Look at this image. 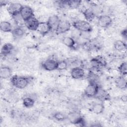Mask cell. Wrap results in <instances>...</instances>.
I'll return each mask as SVG.
<instances>
[{
	"label": "cell",
	"instance_id": "ffe728a7",
	"mask_svg": "<svg viewBox=\"0 0 127 127\" xmlns=\"http://www.w3.org/2000/svg\"><path fill=\"white\" fill-rule=\"evenodd\" d=\"M11 33L14 38L16 39L20 38L24 36L25 34V30L21 26H17L12 29Z\"/></svg>",
	"mask_w": 127,
	"mask_h": 127
},
{
	"label": "cell",
	"instance_id": "cb8c5ba5",
	"mask_svg": "<svg viewBox=\"0 0 127 127\" xmlns=\"http://www.w3.org/2000/svg\"><path fill=\"white\" fill-rule=\"evenodd\" d=\"M95 97L100 100H108V99L109 98V95L106 91H105L104 90L102 89L100 87L98 91V93H97Z\"/></svg>",
	"mask_w": 127,
	"mask_h": 127
},
{
	"label": "cell",
	"instance_id": "f1b7e54d",
	"mask_svg": "<svg viewBox=\"0 0 127 127\" xmlns=\"http://www.w3.org/2000/svg\"><path fill=\"white\" fill-rule=\"evenodd\" d=\"M82 48L84 50L86 51L89 52L91 51L94 48L92 40L87 41L83 43L82 44Z\"/></svg>",
	"mask_w": 127,
	"mask_h": 127
},
{
	"label": "cell",
	"instance_id": "ba28073f",
	"mask_svg": "<svg viewBox=\"0 0 127 127\" xmlns=\"http://www.w3.org/2000/svg\"><path fill=\"white\" fill-rule=\"evenodd\" d=\"M58 62L56 60L52 59H47L42 63V67L45 70L49 71L57 70Z\"/></svg>",
	"mask_w": 127,
	"mask_h": 127
},
{
	"label": "cell",
	"instance_id": "9c48e42d",
	"mask_svg": "<svg viewBox=\"0 0 127 127\" xmlns=\"http://www.w3.org/2000/svg\"><path fill=\"white\" fill-rule=\"evenodd\" d=\"M85 73L83 68L80 66L72 67L70 70V75L71 77L75 79L82 78L85 76Z\"/></svg>",
	"mask_w": 127,
	"mask_h": 127
},
{
	"label": "cell",
	"instance_id": "9a60e30c",
	"mask_svg": "<svg viewBox=\"0 0 127 127\" xmlns=\"http://www.w3.org/2000/svg\"><path fill=\"white\" fill-rule=\"evenodd\" d=\"M14 47L12 44L10 43L4 44L1 49V56L6 57L9 55L13 51Z\"/></svg>",
	"mask_w": 127,
	"mask_h": 127
},
{
	"label": "cell",
	"instance_id": "ac0fdd59",
	"mask_svg": "<svg viewBox=\"0 0 127 127\" xmlns=\"http://www.w3.org/2000/svg\"><path fill=\"white\" fill-rule=\"evenodd\" d=\"M63 43L66 47L71 48L75 49L76 42L75 40L71 37H64L62 39Z\"/></svg>",
	"mask_w": 127,
	"mask_h": 127
},
{
	"label": "cell",
	"instance_id": "30bf717a",
	"mask_svg": "<svg viewBox=\"0 0 127 127\" xmlns=\"http://www.w3.org/2000/svg\"><path fill=\"white\" fill-rule=\"evenodd\" d=\"M40 22L35 16H33L28 20L25 21L24 24L28 29L31 31H36Z\"/></svg>",
	"mask_w": 127,
	"mask_h": 127
},
{
	"label": "cell",
	"instance_id": "4dcf8cb0",
	"mask_svg": "<svg viewBox=\"0 0 127 127\" xmlns=\"http://www.w3.org/2000/svg\"><path fill=\"white\" fill-rule=\"evenodd\" d=\"M0 6L2 7L3 6H5V5L8 4V1H6V0H0Z\"/></svg>",
	"mask_w": 127,
	"mask_h": 127
},
{
	"label": "cell",
	"instance_id": "5b68a950",
	"mask_svg": "<svg viewBox=\"0 0 127 127\" xmlns=\"http://www.w3.org/2000/svg\"><path fill=\"white\" fill-rule=\"evenodd\" d=\"M22 6L23 5L20 3L12 2L8 4L7 10L11 16L15 17L18 15H20V12Z\"/></svg>",
	"mask_w": 127,
	"mask_h": 127
},
{
	"label": "cell",
	"instance_id": "603a6c76",
	"mask_svg": "<svg viewBox=\"0 0 127 127\" xmlns=\"http://www.w3.org/2000/svg\"><path fill=\"white\" fill-rule=\"evenodd\" d=\"M87 79L88 80L89 83H94L97 84H98V81L99 79L98 75L91 70H90L88 72Z\"/></svg>",
	"mask_w": 127,
	"mask_h": 127
},
{
	"label": "cell",
	"instance_id": "4fadbf2b",
	"mask_svg": "<svg viewBox=\"0 0 127 127\" xmlns=\"http://www.w3.org/2000/svg\"><path fill=\"white\" fill-rule=\"evenodd\" d=\"M12 69L7 66H1L0 68V78L6 79L12 77Z\"/></svg>",
	"mask_w": 127,
	"mask_h": 127
},
{
	"label": "cell",
	"instance_id": "8992f818",
	"mask_svg": "<svg viewBox=\"0 0 127 127\" xmlns=\"http://www.w3.org/2000/svg\"><path fill=\"white\" fill-rule=\"evenodd\" d=\"M20 16L24 22L34 16L33 9L28 5H23L20 12Z\"/></svg>",
	"mask_w": 127,
	"mask_h": 127
},
{
	"label": "cell",
	"instance_id": "484cf974",
	"mask_svg": "<svg viewBox=\"0 0 127 127\" xmlns=\"http://www.w3.org/2000/svg\"><path fill=\"white\" fill-rule=\"evenodd\" d=\"M53 117L55 120L59 122L64 121L67 119V117L65 114L61 112H55L53 115Z\"/></svg>",
	"mask_w": 127,
	"mask_h": 127
},
{
	"label": "cell",
	"instance_id": "277c9868",
	"mask_svg": "<svg viewBox=\"0 0 127 127\" xmlns=\"http://www.w3.org/2000/svg\"><path fill=\"white\" fill-rule=\"evenodd\" d=\"M99 88L98 84L89 83L84 90V94L87 97H95L98 93Z\"/></svg>",
	"mask_w": 127,
	"mask_h": 127
},
{
	"label": "cell",
	"instance_id": "1f68e13d",
	"mask_svg": "<svg viewBox=\"0 0 127 127\" xmlns=\"http://www.w3.org/2000/svg\"><path fill=\"white\" fill-rule=\"evenodd\" d=\"M122 100L123 102H126V101H127V96H126V95H124V96L122 97Z\"/></svg>",
	"mask_w": 127,
	"mask_h": 127
},
{
	"label": "cell",
	"instance_id": "e0dca14e",
	"mask_svg": "<svg viewBox=\"0 0 127 127\" xmlns=\"http://www.w3.org/2000/svg\"><path fill=\"white\" fill-rule=\"evenodd\" d=\"M114 48L117 52H124L127 50V44L122 40H117L114 44Z\"/></svg>",
	"mask_w": 127,
	"mask_h": 127
},
{
	"label": "cell",
	"instance_id": "f546056e",
	"mask_svg": "<svg viewBox=\"0 0 127 127\" xmlns=\"http://www.w3.org/2000/svg\"><path fill=\"white\" fill-rule=\"evenodd\" d=\"M121 36H122V37L124 39H125V40H126L127 38V28H125V29H123V30H122L121 32Z\"/></svg>",
	"mask_w": 127,
	"mask_h": 127
},
{
	"label": "cell",
	"instance_id": "d4e9b609",
	"mask_svg": "<svg viewBox=\"0 0 127 127\" xmlns=\"http://www.w3.org/2000/svg\"><path fill=\"white\" fill-rule=\"evenodd\" d=\"M35 100L31 97H26L23 99V105L26 108H31L35 104Z\"/></svg>",
	"mask_w": 127,
	"mask_h": 127
},
{
	"label": "cell",
	"instance_id": "5bb4252c",
	"mask_svg": "<svg viewBox=\"0 0 127 127\" xmlns=\"http://www.w3.org/2000/svg\"><path fill=\"white\" fill-rule=\"evenodd\" d=\"M84 17L86 21L89 22H92L95 18L96 14L94 10L91 8H88L85 9L82 11Z\"/></svg>",
	"mask_w": 127,
	"mask_h": 127
},
{
	"label": "cell",
	"instance_id": "52a82bcc",
	"mask_svg": "<svg viewBox=\"0 0 127 127\" xmlns=\"http://www.w3.org/2000/svg\"><path fill=\"white\" fill-rule=\"evenodd\" d=\"M113 22L111 17L108 15H101L98 18V24L102 28L109 27Z\"/></svg>",
	"mask_w": 127,
	"mask_h": 127
},
{
	"label": "cell",
	"instance_id": "8fae6325",
	"mask_svg": "<svg viewBox=\"0 0 127 127\" xmlns=\"http://www.w3.org/2000/svg\"><path fill=\"white\" fill-rule=\"evenodd\" d=\"M61 19L59 16L57 15H53L50 16L47 21L48 25H49L51 31L54 30L55 31L57 26L58 25Z\"/></svg>",
	"mask_w": 127,
	"mask_h": 127
},
{
	"label": "cell",
	"instance_id": "44dd1931",
	"mask_svg": "<svg viewBox=\"0 0 127 127\" xmlns=\"http://www.w3.org/2000/svg\"><path fill=\"white\" fill-rule=\"evenodd\" d=\"M0 29L4 33L11 32L12 30V25L11 23L7 21H2L0 24Z\"/></svg>",
	"mask_w": 127,
	"mask_h": 127
},
{
	"label": "cell",
	"instance_id": "7a4b0ae2",
	"mask_svg": "<svg viewBox=\"0 0 127 127\" xmlns=\"http://www.w3.org/2000/svg\"><path fill=\"white\" fill-rule=\"evenodd\" d=\"M71 25L75 29L82 32L89 33L93 30L91 24L86 20H77L74 21Z\"/></svg>",
	"mask_w": 127,
	"mask_h": 127
},
{
	"label": "cell",
	"instance_id": "6da1fadb",
	"mask_svg": "<svg viewBox=\"0 0 127 127\" xmlns=\"http://www.w3.org/2000/svg\"><path fill=\"white\" fill-rule=\"evenodd\" d=\"M31 79L29 77L14 75L10 78V82L12 85L19 89L26 88L29 84Z\"/></svg>",
	"mask_w": 127,
	"mask_h": 127
},
{
	"label": "cell",
	"instance_id": "7c38bea8",
	"mask_svg": "<svg viewBox=\"0 0 127 127\" xmlns=\"http://www.w3.org/2000/svg\"><path fill=\"white\" fill-rule=\"evenodd\" d=\"M36 31H38L42 36H44L51 31V29L47 21L40 22Z\"/></svg>",
	"mask_w": 127,
	"mask_h": 127
},
{
	"label": "cell",
	"instance_id": "d6986e66",
	"mask_svg": "<svg viewBox=\"0 0 127 127\" xmlns=\"http://www.w3.org/2000/svg\"><path fill=\"white\" fill-rule=\"evenodd\" d=\"M105 109V106L102 103H96L93 104L91 108V111L95 114H102Z\"/></svg>",
	"mask_w": 127,
	"mask_h": 127
},
{
	"label": "cell",
	"instance_id": "83f0119b",
	"mask_svg": "<svg viewBox=\"0 0 127 127\" xmlns=\"http://www.w3.org/2000/svg\"><path fill=\"white\" fill-rule=\"evenodd\" d=\"M118 71L121 75L126 76L127 74V65L126 62L122 63L118 67Z\"/></svg>",
	"mask_w": 127,
	"mask_h": 127
},
{
	"label": "cell",
	"instance_id": "2e32d148",
	"mask_svg": "<svg viewBox=\"0 0 127 127\" xmlns=\"http://www.w3.org/2000/svg\"><path fill=\"white\" fill-rule=\"evenodd\" d=\"M116 86L121 89L127 88V80L125 76L120 75L117 77L115 80Z\"/></svg>",
	"mask_w": 127,
	"mask_h": 127
},
{
	"label": "cell",
	"instance_id": "7402d4cb",
	"mask_svg": "<svg viewBox=\"0 0 127 127\" xmlns=\"http://www.w3.org/2000/svg\"><path fill=\"white\" fill-rule=\"evenodd\" d=\"M66 4L67 6L70 9H75L80 7L81 4V1L79 0H66Z\"/></svg>",
	"mask_w": 127,
	"mask_h": 127
},
{
	"label": "cell",
	"instance_id": "3957f363",
	"mask_svg": "<svg viewBox=\"0 0 127 127\" xmlns=\"http://www.w3.org/2000/svg\"><path fill=\"white\" fill-rule=\"evenodd\" d=\"M71 27L70 22L67 20H61L57 26L55 32L57 35L64 34L68 31Z\"/></svg>",
	"mask_w": 127,
	"mask_h": 127
},
{
	"label": "cell",
	"instance_id": "4316f807",
	"mask_svg": "<svg viewBox=\"0 0 127 127\" xmlns=\"http://www.w3.org/2000/svg\"><path fill=\"white\" fill-rule=\"evenodd\" d=\"M68 66V63L66 60H62L58 62V65L57 70L59 71H62L65 70Z\"/></svg>",
	"mask_w": 127,
	"mask_h": 127
}]
</instances>
